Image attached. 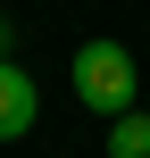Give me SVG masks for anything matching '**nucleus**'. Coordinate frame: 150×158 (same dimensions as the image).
I'll list each match as a JSON object with an SVG mask.
<instances>
[{"label":"nucleus","mask_w":150,"mask_h":158,"mask_svg":"<svg viewBox=\"0 0 150 158\" xmlns=\"http://www.w3.org/2000/svg\"><path fill=\"white\" fill-rule=\"evenodd\" d=\"M134 92H142V75H134V50L125 42H84L75 50V100L84 108H100V117H125L134 108Z\"/></svg>","instance_id":"1"},{"label":"nucleus","mask_w":150,"mask_h":158,"mask_svg":"<svg viewBox=\"0 0 150 158\" xmlns=\"http://www.w3.org/2000/svg\"><path fill=\"white\" fill-rule=\"evenodd\" d=\"M33 117H42V83H33L17 58H0V142L33 133Z\"/></svg>","instance_id":"2"},{"label":"nucleus","mask_w":150,"mask_h":158,"mask_svg":"<svg viewBox=\"0 0 150 158\" xmlns=\"http://www.w3.org/2000/svg\"><path fill=\"white\" fill-rule=\"evenodd\" d=\"M109 158H150V117H142V108L109 117Z\"/></svg>","instance_id":"3"},{"label":"nucleus","mask_w":150,"mask_h":158,"mask_svg":"<svg viewBox=\"0 0 150 158\" xmlns=\"http://www.w3.org/2000/svg\"><path fill=\"white\" fill-rule=\"evenodd\" d=\"M8 33H17V25H0V58H8Z\"/></svg>","instance_id":"4"}]
</instances>
